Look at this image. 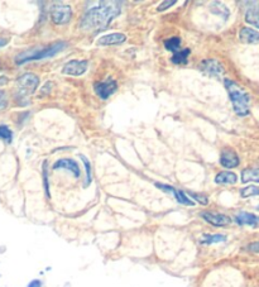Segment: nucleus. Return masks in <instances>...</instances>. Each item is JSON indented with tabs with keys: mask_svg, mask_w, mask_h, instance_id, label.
<instances>
[{
	"mask_svg": "<svg viewBox=\"0 0 259 287\" xmlns=\"http://www.w3.org/2000/svg\"><path fill=\"white\" fill-rule=\"evenodd\" d=\"M121 4L118 2H103L98 7L89 9L81 19V27L88 31H101L120 14Z\"/></svg>",
	"mask_w": 259,
	"mask_h": 287,
	"instance_id": "nucleus-1",
	"label": "nucleus"
},
{
	"mask_svg": "<svg viewBox=\"0 0 259 287\" xmlns=\"http://www.w3.org/2000/svg\"><path fill=\"white\" fill-rule=\"evenodd\" d=\"M225 87L229 92V98L233 104L234 111L240 117L248 116L249 103H250L249 95L236 82L231 81V80H225Z\"/></svg>",
	"mask_w": 259,
	"mask_h": 287,
	"instance_id": "nucleus-2",
	"label": "nucleus"
},
{
	"mask_svg": "<svg viewBox=\"0 0 259 287\" xmlns=\"http://www.w3.org/2000/svg\"><path fill=\"white\" fill-rule=\"evenodd\" d=\"M67 47L66 42H57V43L49 44L47 47H39V48H31L29 51H24L19 53L16 57V62L18 65L24 64V62L33 61V60H42L47 57H52L57 54L58 52L63 51Z\"/></svg>",
	"mask_w": 259,
	"mask_h": 287,
	"instance_id": "nucleus-3",
	"label": "nucleus"
},
{
	"mask_svg": "<svg viewBox=\"0 0 259 287\" xmlns=\"http://www.w3.org/2000/svg\"><path fill=\"white\" fill-rule=\"evenodd\" d=\"M39 85L38 76L34 74H24L17 80V87H18V94L21 96H28L32 95L37 90Z\"/></svg>",
	"mask_w": 259,
	"mask_h": 287,
	"instance_id": "nucleus-4",
	"label": "nucleus"
},
{
	"mask_svg": "<svg viewBox=\"0 0 259 287\" xmlns=\"http://www.w3.org/2000/svg\"><path fill=\"white\" fill-rule=\"evenodd\" d=\"M72 11L69 6H53L51 9V18L54 24H66L71 19Z\"/></svg>",
	"mask_w": 259,
	"mask_h": 287,
	"instance_id": "nucleus-5",
	"label": "nucleus"
},
{
	"mask_svg": "<svg viewBox=\"0 0 259 287\" xmlns=\"http://www.w3.org/2000/svg\"><path fill=\"white\" fill-rule=\"evenodd\" d=\"M88 70V61L86 60H72V61L67 62L62 69V72L64 75H71V76H80V75L85 74Z\"/></svg>",
	"mask_w": 259,
	"mask_h": 287,
	"instance_id": "nucleus-6",
	"label": "nucleus"
},
{
	"mask_svg": "<svg viewBox=\"0 0 259 287\" xmlns=\"http://www.w3.org/2000/svg\"><path fill=\"white\" fill-rule=\"evenodd\" d=\"M201 216L214 226H226L231 224L230 216L225 215V214L214 213V211H203Z\"/></svg>",
	"mask_w": 259,
	"mask_h": 287,
	"instance_id": "nucleus-7",
	"label": "nucleus"
},
{
	"mask_svg": "<svg viewBox=\"0 0 259 287\" xmlns=\"http://www.w3.org/2000/svg\"><path fill=\"white\" fill-rule=\"evenodd\" d=\"M116 90H118V84L113 79H108L106 81L95 85V92L99 95V98H101L103 100H106Z\"/></svg>",
	"mask_w": 259,
	"mask_h": 287,
	"instance_id": "nucleus-8",
	"label": "nucleus"
},
{
	"mask_svg": "<svg viewBox=\"0 0 259 287\" xmlns=\"http://www.w3.org/2000/svg\"><path fill=\"white\" fill-rule=\"evenodd\" d=\"M53 169H67V171L71 172V174L74 175L75 177H77V179L81 176L79 163L71 158H62L59 159V161H57L56 163L53 164Z\"/></svg>",
	"mask_w": 259,
	"mask_h": 287,
	"instance_id": "nucleus-9",
	"label": "nucleus"
},
{
	"mask_svg": "<svg viewBox=\"0 0 259 287\" xmlns=\"http://www.w3.org/2000/svg\"><path fill=\"white\" fill-rule=\"evenodd\" d=\"M220 163L221 166L225 168H234V167L239 166V157L233 149L225 148L223 149L220 154Z\"/></svg>",
	"mask_w": 259,
	"mask_h": 287,
	"instance_id": "nucleus-10",
	"label": "nucleus"
},
{
	"mask_svg": "<svg viewBox=\"0 0 259 287\" xmlns=\"http://www.w3.org/2000/svg\"><path fill=\"white\" fill-rule=\"evenodd\" d=\"M201 70L206 74L213 75V76H220V75L224 74L223 65L219 61H216V60H205V61H203Z\"/></svg>",
	"mask_w": 259,
	"mask_h": 287,
	"instance_id": "nucleus-11",
	"label": "nucleus"
},
{
	"mask_svg": "<svg viewBox=\"0 0 259 287\" xmlns=\"http://www.w3.org/2000/svg\"><path fill=\"white\" fill-rule=\"evenodd\" d=\"M235 223L238 225H249V226H258L259 225V216L254 215L251 213L246 211H240L235 215Z\"/></svg>",
	"mask_w": 259,
	"mask_h": 287,
	"instance_id": "nucleus-12",
	"label": "nucleus"
},
{
	"mask_svg": "<svg viewBox=\"0 0 259 287\" xmlns=\"http://www.w3.org/2000/svg\"><path fill=\"white\" fill-rule=\"evenodd\" d=\"M126 36L123 33H111V34H106V36L100 37L98 39L96 43L99 46H111V44H119L125 42Z\"/></svg>",
	"mask_w": 259,
	"mask_h": 287,
	"instance_id": "nucleus-13",
	"label": "nucleus"
},
{
	"mask_svg": "<svg viewBox=\"0 0 259 287\" xmlns=\"http://www.w3.org/2000/svg\"><path fill=\"white\" fill-rule=\"evenodd\" d=\"M239 39L243 43H256V42H259V32H256L255 29L244 27L239 32Z\"/></svg>",
	"mask_w": 259,
	"mask_h": 287,
	"instance_id": "nucleus-14",
	"label": "nucleus"
},
{
	"mask_svg": "<svg viewBox=\"0 0 259 287\" xmlns=\"http://www.w3.org/2000/svg\"><path fill=\"white\" fill-rule=\"evenodd\" d=\"M245 22L250 26L259 28V4L251 3V7H249L245 12Z\"/></svg>",
	"mask_w": 259,
	"mask_h": 287,
	"instance_id": "nucleus-15",
	"label": "nucleus"
},
{
	"mask_svg": "<svg viewBox=\"0 0 259 287\" xmlns=\"http://www.w3.org/2000/svg\"><path fill=\"white\" fill-rule=\"evenodd\" d=\"M238 181V176L234 172L230 171H223L220 174L216 175L215 182L216 184H223V185H234Z\"/></svg>",
	"mask_w": 259,
	"mask_h": 287,
	"instance_id": "nucleus-16",
	"label": "nucleus"
},
{
	"mask_svg": "<svg viewBox=\"0 0 259 287\" xmlns=\"http://www.w3.org/2000/svg\"><path fill=\"white\" fill-rule=\"evenodd\" d=\"M241 182H258L259 184V168H245L241 172Z\"/></svg>",
	"mask_w": 259,
	"mask_h": 287,
	"instance_id": "nucleus-17",
	"label": "nucleus"
},
{
	"mask_svg": "<svg viewBox=\"0 0 259 287\" xmlns=\"http://www.w3.org/2000/svg\"><path fill=\"white\" fill-rule=\"evenodd\" d=\"M226 236L224 234H204L201 238V243L203 244H214V243H220V242H225Z\"/></svg>",
	"mask_w": 259,
	"mask_h": 287,
	"instance_id": "nucleus-18",
	"label": "nucleus"
},
{
	"mask_svg": "<svg viewBox=\"0 0 259 287\" xmlns=\"http://www.w3.org/2000/svg\"><path fill=\"white\" fill-rule=\"evenodd\" d=\"M164 47L168 51L177 53L181 48V38L180 37H172V38L167 39V41H164Z\"/></svg>",
	"mask_w": 259,
	"mask_h": 287,
	"instance_id": "nucleus-19",
	"label": "nucleus"
},
{
	"mask_svg": "<svg viewBox=\"0 0 259 287\" xmlns=\"http://www.w3.org/2000/svg\"><path fill=\"white\" fill-rule=\"evenodd\" d=\"M188 54H190V49H183V51L177 52V53H175V56L172 57V62L176 65L187 64Z\"/></svg>",
	"mask_w": 259,
	"mask_h": 287,
	"instance_id": "nucleus-20",
	"label": "nucleus"
},
{
	"mask_svg": "<svg viewBox=\"0 0 259 287\" xmlns=\"http://www.w3.org/2000/svg\"><path fill=\"white\" fill-rule=\"evenodd\" d=\"M173 196H175L176 200H177L180 204H182V205L193 206V204H195L185 193H183V191H181V190H176V193Z\"/></svg>",
	"mask_w": 259,
	"mask_h": 287,
	"instance_id": "nucleus-21",
	"label": "nucleus"
},
{
	"mask_svg": "<svg viewBox=\"0 0 259 287\" xmlns=\"http://www.w3.org/2000/svg\"><path fill=\"white\" fill-rule=\"evenodd\" d=\"M241 198H250V196H259V187L258 186H248L241 189L240 191Z\"/></svg>",
	"mask_w": 259,
	"mask_h": 287,
	"instance_id": "nucleus-22",
	"label": "nucleus"
},
{
	"mask_svg": "<svg viewBox=\"0 0 259 287\" xmlns=\"http://www.w3.org/2000/svg\"><path fill=\"white\" fill-rule=\"evenodd\" d=\"M80 158L82 159V162H84L85 164V168H86V182H85V186H88V185H90L91 182V164L90 162L88 161V158L85 156H82V154H80Z\"/></svg>",
	"mask_w": 259,
	"mask_h": 287,
	"instance_id": "nucleus-23",
	"label": "nucleus"
},
{
	"mask_svg": "<svg viewBox=\"0 0 259 287\" xmlns=\"http://www.w3.org/2000/svg\"><path fill=\"white\" fill-rule=\"evenodd\" d=\"M0 138L4 139L6 142L11 143L12 138H13V133H12L11 129L6 126H0Z\"/></svg>",
	"mask_w": 259,
	"mask_h": 287,
	"instance_id": "nucleus-24",
	"label": "nucleus"
},
{
	"mask_svg": "<svg viewBox=\"0 0 259 287\" xmlns=\"http://www.w3.org/2000/svg\"><path fill=\"white\" fill-rule=\"evenodd\" d=\"M188 198L195 199L198 203H200L201 205H208L209 204V199L206 198L205 195H201V194H196V193H188Z\"/></svg>",
	"mask_w": 259,
	"mask_h": 287,
	"instance_id": "nucleus-25",
	"label": "nucleus"
},
{
	"mask_svg": "<svg viewBox=\"0 0 259 287\" xmlns=\"http://www.w3.org/2000/svg\"><path fill=\"white\" fill-rule=\"evenodd\" d=\"M156 186L158 187V189H161V190H163V191H166V193L171 194V195H175V193H176V189H175V187L169 186V185L156 184Z\"/></svg>",
	"mask_w": 259,
	"mask_h": 287,
	"instance_id": "nucleus-26",
	"label": "nucleus"
},
{
	"mask_svg": "<svg viewBox=\"0 0 259 287\" xmlns=\"http://www.w3.org/2000/svg\"><path fill=\"white\" fill-rule=\"evenodd\" d=\"M175 4H176V0H167V2H163V3L159 4V7L157 8V11L163 12V11H166V9H168L169 7L175 6Z\"/></svg>",
	"mask_w": 259,
	"mask_h": 287,
	"instance_id": "nucleus-27",
	"label": "nucleus"
},
{
	"mask_svg": "<svg viewBox=\"0 0 259 287\" xmlns=\"http://www.w3.org/2000/svg\"><path fill=\"white\" fill-rule=\"evenodd\" d=\"M7 105H8V99H7V94L3 91V90H0V110L6 109Z\"/></svg>",
	"mask_w": 259,
	"mask_h": 287,
	"instance_id": "nucleus-28",
	"label": "nucleus"
},
{
	"mask_svg": "<svg viewBox=\"0 0 259 287\" xmlns=\"http://www.w3.org/2000/svg\"><path fill=\"white\" fill-rule=\"evenodd\" d=\"M43 177H44V190H46V194L47 196L49 198V190H48V181H47V162H44L43 163Z\"/></svg>",
	"mask_w": 259,
	"mask_h": 287,
	"instance_id": "nucleus-29",
	"label": "nucleus"
},
{
	"mask_svg": "<svg viewBox=\"0 0 259 287\" xmlns=\"http://www.w3.org/2000/svg\"><path fill=\"white\" fill-rule=\"evenodd\" d=\"M248 251L253 252V253H259V241L258 242H253L248 246Z\"/></svg>",
	"mask_w": 259,
	"mask_h": 287,
	"instance_id": "nucleus-30",
	"label": "nucleus"
},
{
	"mask_svg": "<svg viewBox=\"0 0 259 287\" xmlns=\"http://www.w3.org/2000/svg\"><path fill=\"white\" fill-rule=\"evenodd\" d=\"M27 287H42V282L39 279H33V281L29 282Z\"/></svg>",
	"mask_w": 259,
	"mask_h": 287,
	"instance_id": "nucleus-31",
	"label": "nucleus"
},
{
	"mask_svg": "<svg viewBox=\"0 0 259 287\" xmlns=\"http://www.w3.org/2000/svg\"><path fill=\"white\" fill-rule=\"evenodd\" d=\"M9 42V37H0V47L6 46Z\"/></svg>",
	"mask_w": 259,
	"mask_h": 287,
	"instance_id": "nucleus-32",
	"label": "nucleus"
},
{
	"mask_svg": "<svg viewBox=\"0 0 259 287\" xmlns=\"http://www.w3.org/2000/svg\"><path fill=\"white\" fill-rule=\"evenodd\" d=\"M258 209H259V208H258Z\"/></svg>",
	"mask_w": 259,
	"mask_h": 287,
	"instance_id": "nucleus-33",
	"label": "nucleus"
}]
</instances>
